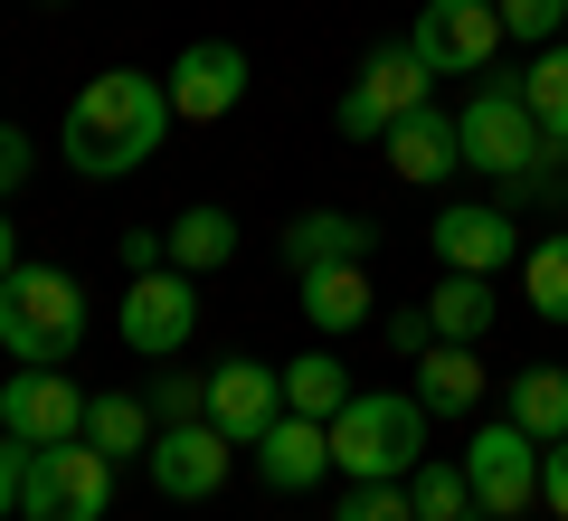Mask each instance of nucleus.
<instances>
[{"mask_svg":"<svg viewBox=\"0 0 568 521\" xmlns=\"http://www.w3.org/2000/svg\"><path fill=\"white\" fill-rule=\"evenodd\" d=\"M10 265H20V228L0 219V284H10Z\"/></svg>","mask_w":568,"mask_h":521,"instance_id":"obj_36","label":"nucleus"},{"mask_svg":"<svg viewBox=\"0 0 568 521\" xmlns=\"http://www.w3.org/2000/svg\"><path fill=\"white\" fill-rule=\"evenodd\" d=\"M426 341H436L426 313H388V351H426Z\"/></svg>","mask_w":568,"mask_h":521,"instance_id":"obj_35","label":"nucleus"},{"mask_svg":"<svg viewBox=\"0 0 568 521\" xmlns=\"http://www.w3.org/2000/svg\"><path fill=\"white\" fill-rule=\"evenodd\" d=\"M426 322H436V341H484L493 332V284L484 275H446L426 294Z\"/></svg>","mask_w":568,"mask_h":521,"instance_id":"obj_22","label":"nucleus"},{"mask_svg":"<svg viewBox=\"0 0 568 521\" xmlns=\"http://www.w3.org/2000/svg\"><path fill=\"white\" fill-rule=\"evenodd\" d=\"M540 493H549V512L568 521V437H549V445H540Z\"/></svg>","mask_w":568,"mask_h":521,"instance_id":"obj_32","label":"nucleus"},{"mask_svg":"<svg viewBox=\"0 0 568 521\" xmlns=\"http://www.w3.org/2000/svg\"><path fill=\"white\" fill-rule=\"evenodd\" d=\"M304 313H313V332H361L369 322V275L361 265H313L304 275Z\"/></svg>","mask_w":568,"mask_h":521,"instance_id":"obj_20","label":"nucleus"},{"mask_svg":"<svg viewBox=\"0 0 568 521\" xmlns=\"http://www.w3.org/2000/svg\"><path fill=\"white\" fill-rule=\"evenodd\" d=\"M284 408H294V418H342L351 408V370L342 361H323V351H304V361H284Z\"/></svg>","mask_w":568,"mask_h":521,"instance_id":"obj_21","label":"nucleus"},{"mask_svg":"<svg viewBox=\"0 0 568 521\" xmlns=\"http://www.w3.org/2000/svg\"><path fill=\"white\" fill-rule=\"evenodd\" d=\"M20 181H29V133H20V123H0V200H10Z\"/></svg>","mask_w":568,"mask_h":521,"instance_id":"obj_33","label":"nucleus"},{"mask_svg":"<svg viewBox=\"0 0 568 521\" xmlns=\"http://www.w3.org/2000/svg\"><path fill=\"white\" fill-rule=\"evenodd\" d=\"M275 418H284V370H265V361H219L209 370V427L219 437L256 445Z\"/></svg>","mask_w":568,"mask_h":521,"instance_id":"obj_13","label":"nucleus"},{"mask_svg":"<svg viewBox=\"0 0 568 521\" xmlns=\"http://www.w3.org/2000/svg\"><path fill=\"white\" fill-rule=\"evenodd\" d=\"M407 502H417V521H474L465 464H417V474H407Z\"/></svg>","mask_w":568,"mask_h":521,"instance_id":"obj_26","label":"nucleus"},{"mask_svg":"<svg viewBox=\"0 0 568 521\" xmlns=\"http://www.w3.org/2000/svg\"><path fill=\"white\" fill-rule=\"evenodd\" d=\"M332 464L351 483H407L426 464V408L407 389H351V408L332 418Z\"/></svg>","mask_w":568,"mask_h":521,"instance_id":"obj_3","label":"nucleus"},{"mask_svg":"<svg viewBox=\"0 0 568 521\" xmlns=\"http://www.w3.org/2000/svg\"><path fill=\"white\" fill-rule=\"evenodd\" d=\"M503 10V39H530V48H549L568 29V0H493Z\"/></svg>","mask_w":568,"mask_h":521,"instance_id":"obj_29","label":"nucleus"},{"mask_svg":"<svg viewBox=\"0 0 568 521\" xmlns=\"http://www.w3.org/2000/svg\"><path fill=\"white\" fill-rule=\"evenodd\" d=\"M426 77H436V67H426L417 48H379V58L361 67V86L342 96V114H332V123H342L351 142H379L398 114H417V104H426Z\"/></svg>","mask_w":568,"mask_h":521,"instance_id":"obj_9","label":"nucleus"},{"mask_svg":"<svg viewBox=\"0 0 568 521\" xmlns=\"http://www.w3.org/2000/svg\"><path fill=\"white\" fill-rule=\"evenodd\" d=\"M114 257L133 265V275H162V265H171V238H162V228H123V247H114Z\"/></svg>","mask_w":568,"mask_h":521,"instance_id":"obj_31","label":"nucleus"},{"mask_svg":"<svg viewBox=\"0 0 568 521\" xmlns=\"http://www.w3.org/2000/svg\"><path fill=\"white\" fill-rule=\"evenodd\" d=\"M369 247H379V228L351 219V209H304V219L284 228V265L294 275H313V265H361Z\"/></svg>","mask_w":568,"mask_h":521,"instance_id":"obj_16","label":"nucleus"},{"mask_svg":"<svg viewBox=\"0 0 568 521\" xmlns=\"http://www.w3.org/2000/svg\"><path fill=\"white\" fill-rule=\"evenodd\" d=\"M521 96H530V114H540V133H549V142H568V39H549L540 58H530Z\"/></svg>","mask_w":568,"mask_h":521,"instance_id":"obj_25","label":"nucleus"},{"mask_svg":"<svg viewBox=\"0 0 568 521\" xmlns=\"http://www.w3.org/2000/svg\"><path fill=\"white\" fill-rule=\"evenodd\" d=\"M227 455H237V437H219L209 418H190V427H162V437H152L142 474H152L162 502H209L227 483Z\"/></svg>","mask_w":568,"mask_h":521,"instance_id":"obj_10","label":"nucleus"},{"mask_svg":"<svg viewBox=\"0 0 568 521\" xmlns=\"http://www.w3.org/2000/svg\"><path fill=\"white\" fill-rule=\"evenodd\" d=\"M455 133H465L474 171H503V181H521L530 161L549 152V133H540V114H530L521 86H474V104L455 114Z\"/></svg>","mask_w":568,"mask_h":521,"instance_id":"obj_5","label":"nucleus"},{"mask_svg":"<svg viewBox=\"0 0 568 521\" xmlns=\"http://www.w3.org/2000/svg\"><path fill=\"white\" fill-rule=\"evenodd\" d=\"M20 474H29V445H20V437H0V521L20 512Z\"/></svg>","mask_w":568,"mask_h":521,"instance_id":"obj_34","label":"nucleus"},{"mask_svg":"<svg viewBox=\"0 0 568 521\" xmlns=\"http://www.w3.org/2000/svg\"><path fill=\"white\" fill-rule=\"evenodd\" d=\"M436 257H446L455 275H493L503 257H521V228H511L503 209H446V219H436Z\"/></svg>","mask_w":568,"mask_h":521,"instance_id":"obj_17","label":"nucleus"},{"mask_svg":"<svg viewBox=\"0 0 568 521\" xmlns=\"http://www.w3.org/2000/svg\"><path fill=\"white\" fill-rule=\"evenodd\" d=\"M511 427H521V437H568V370H521V380H511Z\"/></svg>","mask_w":568,"mask_h":521,"instance_id":"obj_23","label":"nucleus"},{"mask_svg":"<svg viewBox=\"0 0 568 521\" xmlns=\"http://www.w3.org/2000/svg\"><path fill=\"white\" fill-rule=\"evenodd\" d=\"M474 399H484L474 341H426V351H417V408H426V418H474Z\"/></svg>","mask_w":568,"mask_h":521,"instance_id":"obj_18","label":"nucleus"},{"mask_svg":"<svg viewBox=\"0 0 568 521\" xmlns=\"http://www.w3.org/2000/svg\"><path fill=\"white\" fill-rule=\"evenodd\" d=\"M171 123H181V114H171V86L162 77H142V67H104V77L67 104L58 152L77 161L85 181H123V171H142V161L162 152Z\"/></svg>","mask_w":568,"mask_h":521,"instance_id":"obj_1","label":"nucleus"},{"mask_svg":"<svg viewBox=\"0 0 568 521\" xmlns=\"http://www.w3.org/2000/svg\"><path fill=\"white\" fill-rule=\"evenodd\" d=\"M407 48H417L436 77H484L493 48H503V10H493V0H426L417 29H407Z\"/></svg>","mask_w":568,"mask_h":521,"instance_id":"obj_7","label":"nucleus"},{"mask_svg":"<svg viewBox=\"0 0 568 521\" xmlns=\"http://www.w3.org/2000/svg\"><path fill=\"white\" fill-rule=\"evenodd\" d=\"M465 483H474V512L493 521H521L530 502H540V437H521V427H474L465 445Z\"/></svg>","mask_w":568,"mask_h":521,"instance_id":"obj_6","label":"nucleus"},{"mask_svg":"<svg viewBox=\"0 0 568 521\" xmlns=\"http://www.w3.org/2000/svg\"><path fill=\"white\" fill-rule=\"evenodd\" d=\"M152 418H162V427L209 418V370H200V380H181V370H171V380H152Z\"/></svg>","mask_w":568,"mask_h":521,"instance_id":"obj_30","label":"nucleus"},{"mask_svg":"<svg viewBox=\"0 0 568 521\" xmlns=\"http://www.w3.org/2000/svg\"><path fill=\"white\" fill-rule=\"evenodd\" d=\"M521 284H530V313H540V322H568V238L530 247V257H521Z\"/></svg>","mask_w":568,"mask_h":521,"instance_id":"obj_27","label":"nucleus"},{"mask_svg":"<svg viewBox=\"0 0 568 521\" xmlns=\"http://www.w3.org/2000/svg\"><path fill=\"white\" fill-rule=\"evenodd\" d=\"M0 427L20 445H67L85 437V389L67 370H20V380H0Z\"/></svg>","mask_w":568,"mask_h":521,"instance_id":"obj_11","label":"nucleus"},{"mask_svg":"<svg viewBox=\"0 0 568 521\" xmlns=\"http://www.w3.org/2000/svg\"><path fill=\"white\" fill-rule=\"evenodd\" d=\"M200 332V284L181 275V265H162V275H133L123 284V341H133L142 361H181V341Z\"/></svg>","mask_w":568,"mask_h":521,"instance_id":"obj_8","label":"nucleus"},{"mask_svg":"<svg viewBox=\"0 0 568 521\" xmlns=\"http://www.w3.org/2000/svg\"><path fill=\"white\" fill-rule=\"evenodd\" d=\"M379 152H388V171H398V181H446L455 161H465V133H455V114L417 104V114H398V123L379 133Z\"/></svg>","mask_w":568,"mask_h":521,"instance_id":"obj_15","label":"nucleus"},{"mask_svg":"<svg viewBox=\"0 0 568 521\" xmlns=\"http://www.w3.org/2000/svg\"><path fill=\"white\" fill-rule=\"evenodd\" d=\"M332 521H417V502H407V483H351Z\"/></svg>","mask_w":568,"mask_h":521,"instance_id":"obj_28","label":"nucleus"},{"mask_svg":"<svg viewBox=\"0 0 568 521\" xmlns=\"http://www.w3.org/2000/svg\"><path fill=\"white\" fill-rule=\"evenodd\" d=\"M237 104H246V48L200 39V48L171 58V114L181 123H219V114H237Z\"/></svg>","mask_w":568,"mask_h":521,"instance_id":"obj_12","label":"nucleus"},{"mask_svg":"<svg viewBox=\"0 0 568 521\" xmlns=\"http://www.w3.org/2000/svg\"><path fill=\"white\" fill-rule=\"evenodd\" d=\"M246 455H256V474L275 483V493H313L323 474H342V464H332V427L323 418H294V408H284Z\"/></svg>","mask_w":568,"mask_h":521,"instance_id":"obj_14","label":"nucleus"},{"mask_svg":"<svg viewBox=\"0 0 568 521\" xmlns=\"http://www.w3.org/2000/svg\"><path fill=\"white\" fill-rule=\"evenodd\" d=\"M227 257H237V219H227L219 200H200V209L171 219V265H181V275H219Z\"/></svg>","mask_w":568,"mask_h":521,"instance_id":"obj_19","label":"nucleus"},{"mask_svg":"<svg viewBox=\"0 0 568 521\" xmlns=\"http://www.w3.org/2000/svg\"><path fill=\"white\" fill-rule=\"evenodd\" d=\"M20 512H29V521H104V512H114V455H104L95 437L29 445Z\"/></svg>","mask_w":568,"mask_h":521,"instance_id":"obj_4","label":"nucleus"},{"mask_svg":"<svg viewBox=\"0 0 568 521\" xmlns=\"http://www.w3.org/2000/svg\"><path fill=\"white\" fill-rule=\"evenodd\" d=\"M85 341V294L67 265H10L0 284V351L20 370H67Z\"/></svg>","mask_w":568,"mask_h":521,"instance_id":"obj_2","label":"nucleus"},{"mask_svg":"<svg viewBox=\"0 0 568 521\" xmlns=\"http://www.w3.org/2000/svg\"><path fill=\"white\" fill-rule=\"evenodd\" d=\"M152 399H85V437L104 445V455H152Z\"/></svg>","mask_w":568,"mask_h":521,"instance_id":"obj_24","label":"nucleus"}]
</instances>
